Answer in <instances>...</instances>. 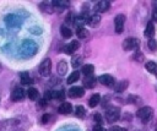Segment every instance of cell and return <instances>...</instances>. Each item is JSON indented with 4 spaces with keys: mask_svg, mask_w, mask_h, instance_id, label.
Returning a JSON list of instances; mask_svg holds the SVG:
<instances>
[{
    "mask_svg": "<svg viewBox=\"0 0 157 131\" xmlns=\"http://www.w3.org/2000/svg\"><path fill=\"white\" fill-rule=\"evenodd\" d=\"M38 50V45L36 42L31 40V39H26L22 42V44L20 45V53L22 56L25 58H31L33 56Z\"/></svg>",
    "mask_w": 157,
    "mask_h": 131,
    "instance_id": "6da1fadb",
    "label": "cell"
},
{
    "mask_svg": "<svg viewBox=\"0 0 157 131\" xmlns=\"http://www.w3.org/2000/svg\"><path fill=\"white\" fill-rule=\"evenodd\" d=\"M136 115H137V118H139L144 124H147V122L152 119V116H153V109H152L151 107L145 105V107H142V108H140V109L137 110Z\"/></svg>",
    "mask_w": 157,
    "mask_h": 131,
    "instance_id": "7a4b0ae2",
    "label": "cell"
},
{
    "mask_svg": "<svg viewBox=\"0 0 157 131\" xmlns=\"http://www.w3.org/2000/svg\"><path fill=\"white\" fill-rule=\"evenodd\" d=\"M20 122L17 119H9L5 121H1L0 124V131H18Z\"/></svg>",
    "mask_w": 157,
    "mask_h": 131,
    "instance_id": "3957f363",
    "label": "cell"
},
{
    "mask_svg": "<svg viewBox=\"0 0 157 131\" xmlns=\"http://www.w3.org/2000/svg\"><path fill=\"white\" fill-rule=\"evenodd\" d=\"M123 49L126 50V51H130V50H135V49H139V45H140V40L137 38H134V37H130V38H126L124 39L123 42Z\"/></svg>",
    "mask_w": 157,
    "mask_h": 131,
    "instance_id": "277c9868",
    "label": "cell"
},
{
    "mask_svg": "<svg viewBox=\"0 0 157 131\" xmlns=\"http://www.w3.org/2000/svg\"><path fill=\"white\" fill-rule=\"evenodd\" d=\"M119 113H120V109L117 108V107H110V108H108L107 111H105V120H107L108 122H115V121L119 119V116H120Z\"/></svg>",
    "mask_w": 157,
    "mask_h": 131,
    "instance_id": "5b68a950",
    "label": "cell"
},
{
    "mask_svg": "<svg viewBox=\"0 0 157 131\" xmlns=\"http://www.w3.org/2000/svg\"><path fill=\"white\" fill-rule=\"evenodd\" d=\"M38 71H39V73H40L43 77L49 76V75H50V71H52V60L48 59V58L44 59V60L40 62L39 67H38Z\"/></svg>",
    "mask_w": 157,
    "mask_h": 131,
    "instance_id": "8992f818",
    "label": "cell"
},
{
    "mask_svg": "<svg viewBox=\"0 0 157 131\" xmlns=\"http://www.w3.org/2000/svg\"><path fill=\"white\" fill-rule=\"evenodd\" d=\"M125 15L119 13L114 17V26H115V33H121L124 31V23H125Z\"/></svg>",
    "mask_w": 157,
    "mask_h": 131,
    "instance_id": "52a82bcc",
    "label": "cell"
},
{
    "mask_svg": "<svg viewBox=\"0 0 157 131\" xmlns=\"http://www.w3.org/2000/svg\"><path fill=\"white\" fill-rule=\"evenodd\" d=\"M22 22V18L17 15H13V13H10L5 17V23L9 26V27H18Z\"/></svg>",
    "mask_w": 157,
    "mask_h": 131,
    "instance_id": "ba28073f",
    "label": "cell"
},
{
    "mask_svg": "<svg viewBox=\"0 0 157 131\" xmlns=\"http://www.w3.org/2000/svg\"><path fill=\"white\" fill-rule=\"evenodd\" d=\"M83 94H85V88L83 87H78V86H74L67 91V95L70 98H72V99L81 98V97H83Z\"/></svg>",
    "mask_w": 157,
    "mask_h": 131,
    "instance_id": "9c48e42d",
    "label": "cell"
},
{
    "mask_svg": "<svg viewBox=\"0 0 157 131\" xmlns=\"http://www.w3.org/2000/svg\"><path fill=\"white\" fill-rule=\"evenodd\" d=\"M97 81H98L101 84L107 86V87H113V86L115 84V80H114V77L110 76V75H107V73L99 76V77L97 78Z\"/></svg>",
    "mask_w": 157,
    "mask_h": 131,
    "instance_id": "30bf717a",
    "label": "cell"
},
{
    "mask_svg": "<svg viewBox=\"0 0 157 131\" xmlns=\"http://www.w3.org/2000/svg\"><path fill=\"white\" fill-rule=\"evenodd\" d=\"M110 7V1H107V0H102V1H98L94 6V11L96 13H101V12H105L108 11Z\"/></svg>",
    "mask_w": 157,
    "mask_h": 131,
    "instance_id": "8fae6325",
    "label": "cell"
},
{
    "mask_svg": "<svg viewBox=\"0 0 157 131\" xmlns=\"http://www.w3.org/2000/svg\"><path fill=\"white\" fill-rule=\"evenodd\" d=\"M25 98V91L21 87H16L12 92H11V100L12 102H20Z\"/></svg>",
    "mask_w": 157,
    "mask_h": 131,
    "instance_id": "7c38bea8",
    "label": "cell"
},
{
    "mask_svg": "<svg viewBox=\"0 0 157 131\" xmlns=\"http://www.w3.org/2000/svg\"><path fill=\"white\" fill-rule=\"evenodd\" d=\"M85 22H86L88 26H91V27H97L98 23L101 22V16L94 12V13H92V15H88V17L86 18Z\"/></svg>",
    "mask_w": 157,
    "mask_h": 131,
    "instance_id": "4fadbf2b",
    "label": "cell"
},
{
    "mask_svg": "<svg viewBox=\"0 0 157 131\" xmlns=\"http://www.w3.org/2000/svg\"><path fill=\"white\" fill-rule=\"evenodd\" d=\"M78 48H80V42H78V40H72V42H70L67 45H65L64 51H65L66 54L71 55V54H74Z\"/></svg>",
    "mask_w": 157,
    "mask_h": 131,
    "instance_id": "5bb4252c",
    "label": "cell"
},
{
    "mask_svg": "<svg viewBox=\"0 0 157 131\" xmlns=\"http://www.w3.org/2000/svg\"><path fill=\"white\" fill-rule=\"evenodd\" d=\"M58 111H59L60 114H64V115L70 114V113L72 111V105H71L70 103H67V102H63V103L58 107Z\"/></svg>",
    "mask_w": 157,
    "mask_h": 131,
    "instance_id": "9a60e30c",
    "label": "cell"
},
{
    "mask_svg": "<svg viewBox=\"0 0 157 131\" xmlns=\"http://www.w3.org/2000/svg\"><path fill=\"white\" fill-rule=\"evenodd\" d=\"M155 26H153V22H147V24H146V28H145V31H144V34H145V37L146 38H150V39H152L153 38V36H155Z\"/></svg>",
    "mask_w": 157,
    "mask_h": 131,
    "instance_id": "2e32d148",
    "label": "cell"
},
{
    "mask_svg": "<svg viewBox=\"0 0 157 131\" xmlns=\"http://www.w3.org/2000/svg\"><path fill=\"white\" fill-rule=\"evenodd\" d=\"M20 81H21V84H23V86H31L33 83V80L31 78L28 72H21L20 73Z\"/></svg>",
    "mask_w": 157,
    "mask_h": 131,
    "instance_id": "e0dca14e",
    "label": "cell"
},
{
    "mask_svg": "<svg viewBox=\"0 0 157 131\" xmlns=\"http://www.w3.org/2000/svg\"><path fill=\"white\" fill-rule=\"evenodd\" d=\"M96 82H97V78L93 77V75L92 76H86L85 80H83V86H85V88L91 89L96 86Z\"/></svg>",
    "mask_w": 157,
    "mask_h": 131,
    "instance_id": "ac0fdd59",
    "label": "cell"
},
{
    "mask_svg": "<svg viewBox=\"0 0 157 131\" xmlns=\"http://www.w3.org/2000/svg\"><path fill=\"white\" fill-rule=\"evenodd\" d=\"M56 70H58V73H59L60 76H63V75H66V72H67V64H66V61H64V60H60V61L58 62Z\"/></svg>",
    "mask_w": 157,
    "mask_h": 131,
    "instance_id": "d6986e66",
    "label": "cell"
},
{
    "mask_svg": "<svg viewBox=\"0 0 157 131\" xmlns=\"http://www.w3.org/2000/svg\"><path fill=\"white\" fill-rule=\"evenodd\" d=\"M128 86H129V82L126 80H123V81H120V82L117 83V86L114 87V89H115L117 93H121V92H124L128 88Z\"/></svg>",
    "mask_w": 157,
    "mask_h": 131,
    "instance_id": "ffe728a7",
    "label": "cell"
},
{
    "mask_svg": "<svg viewBox=\"0 0 157 131\" xmlns=\"http://www.w3.org/2000/svg\"><path fill=\"white\" fill-rule=\"evenodd\" d=\"M27 95H28V98H29L31 100H37L38 97H39V92H38L37 88H34V87H29L28 91H27Z\"/></svg>",
    "mask_w": 157,
    "mask_h": 131,
    "instance_id": "44dd1931",
    "label": "cell"
},
{
    "mask_svg": "<svg viewBox=\"0 0 157 131\" xmlns=\"http://www.w3.org/2000/svg\"><path fill=\"white\" fill-rule=\"evenodd\" d=\"M99 102H101V95H99L98 93H96V94H92V97L90 98L88 105H90V108H94V107L98 105Z\"/></svg>",
    "mask_w": 157,
    "mask_h": 131,
    "instance_id": "7402d4cb",
    "label": "cell"
},
{
    "mask_svg": "<svg viewBox=\"0 0 157 131\" xmlns=\"http://www.w3.org/2000/svg\"><path fill=\"white\" fill-rule=\"evenodd\" d=\"M76 36L80 38V39H85V38H87L88 36H90V33H88V31L85 28V27H77V29H76Z\"/></svg>",
    "mask_w": 157,
    "mask_h": 131,
    "instance_id": "603a6c76",
    "label": "cell"
},
{
    "mask_svg": "<svg viewBox=\"0 0 157 131\" xmlns=\"http://www.w3.org/2000/svg\"><path fill=\"white\" fill-rule=\"evenodd\" d=\"M82 73L86 75V76H92L93 72H94V66L92 64H87V65H83L82 66Z\"/></svg>",
    "mask_w": 157,
    "mask_h": 131,
    "instance_id": "cb8c5ba5",
    "label": "cell"
},
{
    "mask_svg": "<svg viewBox=\"0 0 157 131\" xmlns=\"http://www.w3.org/2000/svg\"><path fill=\"white\" fill-rule=\"evenodd\" d=\"M78 78H80V72H78V71H74V72H71V73L69 75L66 82H67V84H72V83H75L76 81H78Z\"/></svg>",
    "mask_w": 157,
    "mask_h": 131,
    "instance_id": "d4e9b609",
    "label": "cell"
},
{
    "mask_svg": "<svg viewBox=\"0 0 157 131\" xmlns=\"http://www.w3.org/2000/svg\"><path fill=\"white\" fill-rule=\"evenodd\" d=\"M60 33H61V36H63L64 38H70V37H72V31H71L66 24H63V26L60 27Z\"/></svg>",
    "mask_w": 157,
    "mask_h": 131,
    "instance_id": "484cf974",
    "label": "cell"
},
{
    "mask_svg": "<svg viewBox=\"0 0 157 131\" xmlns=\"http://www.w3.org/2000/svg\"><path fill=\"white\" fill-rule=\"evenodd\" d=\"M75 115L80 119H85L86 118V109L82 105H77L75 108Z\"/></svg>",
    "mask_w": 157,
    "mask_h": 131,
    "instance_id": "4316f807",
    "label": "cell"
},
{
    "mask_svg": "<svg viewBox=\"0 0 157 131\" xmlns=\"http://www.w3.org/2000/svg\"><path fill=\"white\" fill-rule=\"evenodd\" d=\"M145 67H146V70L147 71H150L151 73H157V64L155 62V61H147L146 62V65H145Z\"/></svg>",
    "mask_w": 157,
    "mask_h": 131,
    "instance_id": "83f0119b",
    "label": "cell"
},
{
    "mask_svg": "<svg viewBox=\"0 0 157 131\" xmlns=\"http://www.w3.org/2000/svg\"><path fill=\"white\" fill-rule=\"evenodd\" d=\"M52 5H53V9L59 7V10H63L64 7H67V6L70 5V2H69V1H63V0H60V1H53Z\"/></svg>",
    "mask_w": 157,
    "mask_h": 131,
    "instance_id": "f1b7e54d",
    "label": "cell"
},
{
    "mask_svg": "<svg viewBox=\"0 0 157 131\" xmlns=\"http://www.w3.org/2000/svg\"><path fill=\"white\" fill-rule=\"evenodd\" d=\"M65 92L63 89L60 91H52V98H55V99H59V100H64L65 98Z\"/></svg>",
    "mask_w": 157,
    "mask_h": 131,
    "instance_id": "f546056e",
    "label": "cell"
},
{
    "mask_svg": "<svg viewBox=\"0 0 157 131\" xmlns=\"http://www.w3.org/2000/svg\"><path fill=\"white\" fill-rule=\"evenodd\" d=\"M39 7H40L42 11H44V12H47V13H52V12L54 11L52 4H49V2H42V4L39 5Z\"/></svg>",
    "mask_w": 157,
    "mask_h": 131,
    "instance_id": "4dcf8cb0",
    "label": "cell"
},
{
    "mask_svg": "<svg viewBox=\"0 0 157 131\" xmlns=\"http://www.w3.org/2000/svg\"><path fill=\"white\" fill-rule=\"evenodd\" d=\"M82 64V56H80V55H75V56H72V59H71V65H72V67H78L80 65Z\"/></svg>",
    "mask_w": 157,
    "mask_h": 131,
    "instance_id": "1f68e13d",
    "label": "cell"
},
{
    "mask_svg": "<svg viewBox=\"0 0 157 131\" xmlns=\"http://www.w3.org/2000/svg\"><path fill=\"white\" fill-rule=\"evenodd\" d=\"M147 45H148V49H150L151 51H156V50H157V40H156V39H153V38L150 39Z\"/></svg>",
    "mask_w": 157,
    "mask_h": 131,
    "instance_id": "d6a6232c",
    "label": "cell"
},
{
    "mask_svg": "<svg viewBox=\"0 0 157 131\" xmlns=\"http://www.w3.org/2000/svg\"><path fill=\"white\" fill-rule=\"evenodd\" d=\"M75 18H76V16H74V13L70 12V13H67V16L65 18V22L66 23H70V24H74L75 23Z\"/></svg>",
    "mask_w": 157,
    "mask_h": 131,
    "instance_id": "836d02e7",
    "label": "cell"
},
{
    "mask_svg": "<svg viewBox=\"0 0 157 131\" xmlns=\"http://www.w3.org/2000/svg\"><path fill=\"white\" fill-rule=\"evenodd\" d=\"M93 120L97 122V125H101V124H102V115L98 114V113H96V114L93 115Z\"/></svg>",
    "mask_w": 157,
    "mask_h": 131,
    "instance_id": "e575fe53",
    "label": "cell"
},
{
    "mask_svg": "<svg viewBox=\"0 0 157 131\" xmlns=\"http://www.w3.org/2000/svg\"><path fill=\"white\" fill-rule=\"evenodd\" d=\"M134 59H135L136 61H142V60H144V55H142V53H140V51L135 53V56H134Z\"/></svg>",
    "mask_w": 157,
    "mask_h": 131,
    "instance_id": "d590c367",
    "label": "cell"
},
{
    "mask_svg": "<svg viewBox=\"0 0 157 131\" xmlns=\"http://www.w3.org/2000/svg\"><path fill=\"white\" fill-rule=\"evenodd\" d=\"M109 131H128L125 127H120V126H113L109 129Z\"/></svg>",
    "mask_w": 157,
    "mask_h": 131,
    "instance_id": "8d00e7d4",
    "label": "cell"
},
{
    "mask_svg": "<svg viewBox=\"0 0 157 131\" xmlns=\"http://www.w3.org/2000/svg\"><path fill=\"white\" fill-rule=\"evenodd\" d=\"M49 119H50V114H44V115L42 116V122H43V124H47V122L49 121Z\"/></svg>",
    "mask_w": 157,
    "mask_h": 131,
    "instance_id": "74e56055",
    "label": "cell"
},
{
    "mask_svg": "<svg viewBox=\"0 0 157 131\" xmlns=\"http://www.w3.org/2000/svg\"><path fill=\"white\" fill-rule=\"evenodd\" d=\"M93 131H107V130H105L102 125H97V124H96V125L93 126Z\"/></svg>",
    "mask_w": 157,
    "mask_h": 131,
    "instance_id": "f35d334b",
    "label": "cell"
},
{
    "mask_svg": "<svg viewBox=\"0 0 157 131\" xmlns=\"http://www.w3.org/2000/svg\"><path fill=\"white\" fill-rule=\"evenodd\" d=\"M43 99H45L47 102L49 100V99H52V91H47L45 93H44V98Z\"/></svg>",
    "mask_w": 157,
    "mask_h": 131,
    "instance_id": "ab89813d",
    "label": "cell"
},
{
    "mask_svg": "<svg viewBox=\"0 0 157 131\" xmlns=\"http://www.w3.org/2000/svg\"><path fill=\"white\" fill-rule=\"evenodd\" d=\"M45 105H47V100L45 99H40L38 102V108H44Z\"/></svg>",
    "mask_w": 157,
    "mask_h": 131,
    "instance_id": "60d3db41",
    "label": "cell"
},
{
    "mask_svg": "<svg viewBox=\"0 0 157 131\" xmlns=\"http://www.w3.org/2000/svg\"><path fill=\"white\" fill-rule=\"evenodd\" d=\"M152 20L155 21V22H157V6L153 9V11H152Z\"/></svg>",
    "mask_w": 157,
    "mask_h": 131,
    "instance_id": "b9f144b4",
    "label": "cell"
},
{
    "mask_svg": "<svg viewBox=\"0 0 157 131\" xmlns=\"http://www.w3.org/2000/svg\"><path fill=\"white\" fill-rule=\"evenodd\" d=\"M0 70H1V64H0Z\"/></svg>",
    "mask_w": 157,
    "mask_h": 131,
    "instance_id": "7bdbcfd3",
    "label": "cell"
},
{
    "mask_svg": "<svg viewBox=\"0 0 157 131\" xmlns=\"http://www.w3.org/2000/svg\"><path fill=\"white\" fill-rule=\"evenodd\" d=\"M156 131H157V130H156Z\"/></svg>",
    "mask_w": 157,
    "mask_h": 131,
    "instance_id": "ee69618b",
    "label": "cell"
}]
</instances>
